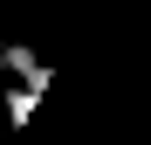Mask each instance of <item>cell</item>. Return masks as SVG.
I'll use <instances>...</instances> for the list:
<instances>
[{"label":"cell","instance_id":"1","mask_svg":"<svg viewBox=\"0 0 151 145\" xmlns=\"http://www.w3.org/2000/svg\"><path fill=\"white\" fill-rule=\"evenodd\" d=\"M0 76H7V83H28V90L41 97L48 83H55V62H41L28 42H0Z\"/></svg>","mask_w":151,"mask_h":145},{"label":"cell","instance_id":"2","mask_svg":"<svg viewBox=\"0 0 151 145\" xmlns=\"http://www.w3.org/2000/svg\"><path fill=\"white\" fill-rule=\"evenodd\" d=\"M28 117H35V90L14 83V90H7V125H28Z\"/></svg>","mask_w":151,"mask_h":145}]
</instances>
